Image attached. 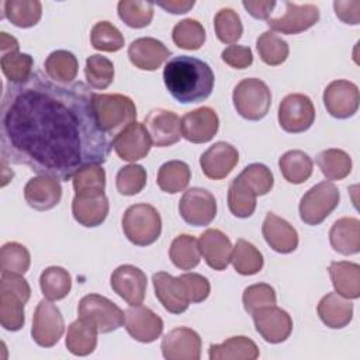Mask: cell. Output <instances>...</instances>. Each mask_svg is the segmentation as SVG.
Here are the masks:
<instances>
[{
	"label": "cell",
	"instance_id": "cell-1",
	"mask_svg": "<svg viewBox=\"0 0 360 360\" xmlns=\"http://www.w3.org/2000/svg\"><path fill=\"white\" fill-rule=\"evenodd\" d=\"M93 96L82 82L59 84L39 70L24 83H7L0 112L3 162L63 181L87 165H103L112 145L98 127Z\"/></svg>",
	"mask_w": 360,
	"mask_h": 360
},
{
	"label": "cell",
	"instance_id": "cell-2",
	"mask_svg": "<svg viewBox=\"0 0 360 360\" xmlns=\"http://www.w3.org/2000/svg\"><path fill=\"white\" fill-rule=\"evenodd\" d=\"M163 82L176 101L190 104L204 101L211 96L215 77L207 62L194 56L180 55L166 63Z\"/></svg>",
	"mask_w": 360,
	"mask_h": 360
},
{
	"label": "cell",
	"instance_id": "cell-3",
	"mask_svg": "<svg viewBox=\"0 0 360 360\" xmlns=\"http://www.w3.org/2000/svg\"><path fill=\"white\" fill-rule=\"evenodd\" d=\"M93 110L98 127L110 138L121 132L128 124L136 121V107L132 98L124 94H97L93 96Z\"/></svg>",
	"mask_w": 360,
	"mask_h": 360
},
{
	"label": "cell",
	"instance_id": "cell-4",
	"mask_svg": "<svg viewBox=\"0 0 360 360\" xmlns=\"http://www.w3.org/2000/svg\"><path fill=\"white\" fill-rule=\"evenodd\" d=\"M127 239L136 246L155 243L162 233V218L159 211L150 204H134L128 207L121 219Z\"/></svg>",
	"mask_w": 360,
	"mask_h": 360
},
{
	"label": "cell",
	"instance_id": "cell-5",
	"mask_svg": "<svg viewBox=\"0 0 360 360\" xmlns=\"http://www.w3.org/2000/svg\"><path fill=\"white\" fill-rule=\"evenodd\" d=\"M232 103L236 112L248 121L264 118L271 105V91L269 86L257 79H242L232 91Z\"/></svg>",
	"mask_w": 360,
	"mask_h": 360
},
{
	"label": "cell",
	"instance_id": "cell-6",
	"mask_svg": "<svg viewBox=\"0 0 360 360\" xmlns=\"http://www.w3.org/2000/svg\"><path fill=\"white\" fill-rule=\"evenodd\" d=\"M340 193L332 181H321L312 186L300 200L298 211L304 224L315 226L322 224L339 205Z\"/></svg>",
	"mask_w": 360,
	"mask_h": 360
},
{
	"label": "cell",
	"instance_id": "cell-7",
	"mask_svg": "<svg viewBox=\"0 0 360 360\" xmlns=\"http://www.w3.org/2000/svg\"><path fill=\"white\" fill-rule=\"evenodd\" d=\"M79 318L91 322L98 333H110L120 329L125 322V312L100 294H87L79 301Z\"/></svg>",
	"mask_w": 360,
	"mask_h": 360
},
{
	"label": "cell",
	"instance_id": "cell-8",
	"mask_svg": "<svg viewBox=\"0 0 360 360\" xmlns=\"http://www.w3.org/2000/svg\"><path fill=\"white\" fill-rule=\"evenodd\" d=\"M278 124L290 134L309 129L315 121V107L311 98L302 93L287 94L278 105Z\"/></svg>",
	"mask_w": 360,
	"mask_h": 360
},
{
	"label": "cell",
	"instance_id": "cell-9",
	"mask_svg": "<svg viewBox=\"0 0 360 360\" xmlns=\"http://www.w3.org/2000/svg\"><path fill=\"white\" fill-rule=\"evenodd\" d=\"M65 332V322L59 308L52 301L44 298L38 302L34 316L31 336L41 347L55 346Z\"/></svg>",
	"mask_w": 360,
	"mask_h": 360
},
{
	"label": "cell",
	"instance_id": "cell-10",
	"mask_svg": "<svg viewBox=\"0 0 360 360\" xmlns=\"http://www.w3.org/2000/svg\"><path fill=\"white\" fill-rule=\"evenodd\" d=\"M179 214L191 226L210 225L217 215V200L207 188L191 187L179 201Z\"/></svg>",
	"mask_w": 360,
	"mask_h": 360
},
{
	"label": "cell",
	"instance_id": "cell-11",
	"mask_svg": "<svg viewBox=\"0 0 360 360\" xmlns=\"http://www.w3.org/2000/svg\"><path fill=\"white\" fill-rule=\"evenodd\" d=\"M323 105L326 111L338 120L353 117L359 110L360 93L359 87L345 79L330 82L323 90Z\"/></svg>",
	"mask_w": 360,
	"mask_h": 360
},
{
	"label": "cell",
	"instance_id": "cell-12",
	"mask_svg": "<svg viewBox=\"0 0 360 360\" xmlns=\"http://www.w3.org/2000/svg\"><path fill=\"white\" fill-rule=\"evenodd\" d=\"M256 332L267 343H281L292 332V319L287 311L280 307L269 305L252 312Z\"/></svg>",
	"mask_w": 360,
	"mask_h": 360
},
{
	"label": "cell",
	"instance_id": "cell-13",
	"mask_svg": "<svg viewBox=\"0 0 360 360\" xmlns=\"http://www.w3.org/2000/svg\"><path fill=\"white\" fill-rule=\"evenodd\" d=\"M284 6L285 11L283 15L267 20V25L276 32L285 35L300 34L314 27L319 21V8L315 4H297L285 1Z\"/></svg>",
	"mask_w": 360,
	"mask_h": 360
},
{
	"label": "cell",
	"instance_id": "cell-14",
	"mask_svg": "<svg viewBox=\"0 0 360 360\" xmlns=\"http://www.w3.org/2000/svg\"><path fill=\"white\" fill-rule=\"evenodd\" d=\"M111 145L120 159L136 162L149 153L152 139L143 122L134 121L112 138Z\"/></svg>",
	"mask_w": 360,
	"mask_h": 360
},
{
	"label": "cell",
	"instance_id": "cell-15",
	"mask_svg": "<svg viewBox=\"0 0 360 360\" xmlns=\"http://www.w3.org/2000/svg\"><path fill=\"white\" fill-rule=\"evenodd\" d=\"M166 360H198L201 357V338L187 326L169 330L160 343Z\"/></svg>",
	"mask_w": 360,
	"mask_h": 360
},
{
	"label": "cell",
	"instance_id": "cell-16",
	"mask_svg": "<svg viewBox=\"0 0 360 360\" xmlns=\"http://www.w3.org/2000/svg\"><path fill=\"white\" fill-rule=\"evenodd\" d=\"M111 288L128 305H139L145 300L148 278L146 274L136 266L121 264L110 278Z\"/></svg>",
	"mask_w": 360,
	"mask_h": 360
},
{
	"label": "cell",
	"instance_id": "cell-17",
	"mask_svg": "<svg viewBox=\"0 0 360 360\" xmlns=\"http://www.w3.org/2000/svg\"><path fill=\"white\" fill-rule=\"evenodd\" d=\"M125 329L128 335L141 342L152 343L160 338L163 332V319L150 308L143 305H129L125 311Z\"/></svg>",
	"mask_w": 360,
	"mask_h": 360
},
{
	"label": "cell",
	"instance_id": "cell-18",
	"mask_svg": "<svg viewBox=\"0 0 360 360\" xmlns=\"http://www.w3.org/2000/svg\"><path fill=\"white\" fill-rule=\"evenodd\" d=\"M149 132L152 145L166 148L177 143L181 138L180 118L176 112L165 108H153L148 112L143 121Z\"/></svg>",
	"mask_w": 360,
	"mask_h": 360
},
{
	"label": "cell",
	"instance_id": "cell-19",
	"mask_svg": "<svg viewBox=\"0 0 360 360\" xmlns=\"http://www.w3.org/2000/svg\"><path fill=\"white\" fill-rule=\"evenodd\" d=\"M180 128L181 136L188 142L205 143L217 135L219 118L211 107H200L181 117Z\"/></svg>",
	"mask_w": 360,
	"mask_h": 360
},
{
	"label": "cell",
	"instance_id": "cell-20",
	"mask_svg": "<svg viewBox=\"0 0 360 360\" xmlns=\"http://www.w3.org/2000/svg\"><path fill=\"white\" fill-rule=\"evenodd\" d=\"M239 162L238 149L224 141L211 145L201 156L200 166L205 177L211 180L225 179Z\"/></svg>",
	"mask_w": 360,
	"mask_h": 360
},
{
	"label": "cell",
	"instance_id": "cell-21",
	"mask_svg": "<svg viewBox=\"0 0 360 360\" xmlns=\"http://www.w3.org/2000/svg\"><path fill=\"white\" fill-rule=\"evenodd\" d=\"M60 198V181L49 174H38L31 177L24 187L25 202L37 211H48L56 207Z\"/></svg>",
	"mask_w": 360,
	"mask_h": 360
},
{
	"label": "cell",
	"instance_id": "cell-22",
	"mask_svg": "<svg viewBox=\"0 0 360 360\" xmlns=\"http://www.w3.org/2000/svg\"><path fill=\"white\" fill-rule=\"evenodd\" d=\"M172 55L169 48L159 39L142 37L134 39L128 46V58L131 63L141 70H156Z\"/></svg>",
	"mask_w": 360,
	"mask_h": 360
},
{
	"label": "cell",
	"instance_id": "cell-23",
	"mask_svg": "<svg viewBox=\"0 0 360 360\" xmlns=\"http://www.w3.org/2000/svg\"><path fill=\"white\" fill-rule=\"evenodd\" d=\"M155 295L170 314H183L188 309L190 300L179 277L166 271H158L152 276Z\"/></svg>",
	"mask_w": 360,
	"mask_h": 360
},
{
	"label": "cell",
	"instance_id": "cell-24",
	"mask_svg": "<svg viewBox=\"0 0 360 360\" xmlns=\"http://www.w3.org/2000/svg\"><path fill=\"white\" fill-rule=\"evenodd\" d=\"M262 233L266 243L277 253H291L298 246V233L295 228L274 212H267L262 225Z\"/></svg>",
	"mask_w": 360,
	"mask_h": 360
},
{
	"label": "cell",
	"instance_id": "cell-25",
	"mask_svg": "<svg viewBox=\"0 0 360 360\" xmlns=\"http://www.w3.org/2000/svg\"><path fill=\"white\" fill-rule=\"evenodd\" d=\"M198 248L205 263L217 271L225 270L231 263L233 246L231 239L219 229L210 228L202 232L198 238Z\"/></svg>",
	"mask_w": 360,
	"mask_h": 360
},
{
	"label": "cell",
	"instance_id": "cell-26",
	"mask_svg": "<svg viewBox=\"0 0 360 360\" xmlns=\"http://www.w3.org/2000/svg\"><path fill=\"white\" fill-rule=\"evenodd\" d=\"M110 204L104 193L75 194L72 200L73 218L86 228L101 225L108 215Z\"/></svg>",
	"mask_w": 360,
	"mask_h": 360
},
{
	"label": "cell",
	"instance_id": "cell-27",
	"mask_svg": "<svg viewBox=\"0 0 360 360\" xmlns=\"http://www.w3.org/2000/svg\"><path fill=\"white\" fill-rule=\"evenodd\" d=\"M329 242L335 252L350 256L360 252V221L354 217H343L333 222L329 231Z\"/></svg>",
	"mask_w": 360,
	"mask_h": 360
},
{
	"label": "cell",
	"instance_id": "cell-28",
	"mask_svg": "<svg viewBox=\"0 0 360 360\" xmlns=\"http://www.w3.org/2000/svg\"><path fill=\"white\" fill-rule=\"evenodd\" d=\"M316 311L319 319L330 329H342L353 318V304L336 291L323 295L318 302Z\"/></svg>",
	"mask_w": 360,
	"mask_h": 360
},
{
	"label": "cell",
	"instance_id": "cell-29",
	"mask_svg": "<svg viewBox=\"0 0 360 360\" xmlns=\"http://www.w3.org/2000/svg\"><path fill=\"white\" fill-rule=\"evenodd\" d=\"M335 291L347 298L357 300L360 297V266L353 262H332L328 267Z\"/></svg>",
	"mask_w": 360,
	"mask_h": 360
},
{
	"label": "cell",
	"instance_id": "cell-30",
	"mask_svg": "<svg viewBox=\"0 0 360 360\" xmlns=\"http://www.w3.org/2000/svg\"><path fill=\"white\" fill-rule=\"evenodd\" d=\"M210 360H255L259 357L257 345L248 336H232L208 349Z\"/></svg>",
	"mask_w": 360,
	"mask_h": 360
},
{
	"label": "cell",
	"instance_id": "cell-31",
	"mask_svg": "<svg viewBox=\"0 0 360 360\" xmlns=\"http://www.w3.org/2000/svg\"><path fill=\"white\" fill-rule=\"evenodd\" d=\"M97 328L87 319L77 318L68 326L66 349L75 356H89L97 346Z\"/></svg>",
	"mask_w": 360,
	"mask_h": 360
},
{
	"label": "cell",
	"instance_id": "cell-32",
	"mask_svg": "<svg viewBox=\"0 0 360 360\" xmlns=\"http://www.w3.org/2000/svg\"><path fill=\"white\" fill-rule=\"evenodd\" d=\"M45 75L55 83L72 84L79 72V62L75 53L66 49H56L51 52L45 62Z\"/></svg>",
	"mask_w": 360,
	"mask_h": 360
},
{
	"label": "cell",
	"instance_id": "cell-33",
	"mask_svg": "<svg viewBox=\"0 0 360 360\" xmlns=\"http://www.w3.org/2000/svg\"><path fill=\"white\" fill-rule=\"evenodd\" d=\"M278 167L283 177L291 184L305 183L314 170V162L308 153L300 149L287 150L278 159Z\"/></svg>",
	"mask_w": 360,
	"mask_h": 360
},
{
	"label": "cell",
	"instance_id": "cell-34",
	"mask_svg": "<svg viewBox=\"0 0 360 360\" xmlns=\"http://www.w3.org/2000/svg\"><path fill=\"white\" fill-rule=\"evenodd\" d=\"M190 179L191 170L186 162L169 160L159 167L156 183L162 191L167 194H176L186 190Z\"/></svg>",
	"mask_w": 360,
	"mask_h": 360
},
{
	"label": "cell",
	"instance_id": "cell-35",
	"mask_svg": "<svg viewBox=\"0 0 360 360\" xmlns=\"http://www.w3.org/2000/svg\"><path fill=\"white\" fill-rule=\"evenodd\" d=\"M3 8L4 17L18 28L37 25L42 15V4L38 0H6Z\"/></svg>",
	"mask_w": 360,
	"mask_h": 360
},
{
	"label": "cell",
	"instance_id": "cell-36",
	"mask_svg": "<svg viewBox=\"0 0 360 360\" xmlns=\"http://www.w3.org/2000/svg\"><path fill=\"white\" fill-rule=\"evenodd\" d=\"M169 257L172 263L180 270H191L197 267L201 259L198 239L188 233L176 236L170 243Z\"/></svg>",
	"mask_w": 360,
	"mask_h": 360
},
{
	"label": "cell",
	"instance_id": "cell-37",
	"mask_svg": "<svg viewBox=\"0 0 360 360\" xmlns=\"http://www.w3.org/2000/svg\"><path fill=\"white\" fill-rule=\"evenodd\" d=\"M231 263L236 273L242 276H253L263 269L264 259L262 252L246 239H238L232 248Z\"/></svg>",
	"mask_w": 360,
	"mask_h": 360
},
{
	"label": "cell",
	"instance_id": "cell-38",
	"mask_svg": "<svg viewBox=\"0 0 360 360\" xmlns=\"http://www.w3.org/2000/svg\"><path fill=\"white\" fill-rule=\"evenodd\" d=\"M39 287L46 300L59 301L70 292L72 276L60 266H49L39 276Z\"/></svg>",
	"mask_w": 360,
	"mask_h": 360
},
{
	"label": "cell",
	"instance_id": "cell-39",
	"mask_svg": "<svg viewBox=\"0 0 360 360\" xmlns=\"http://www.w3.org/2000/svg\"><path fill=\"white\" fill-rule=\"evenodd\" d=\"M255 191L236 176L228 188V208L236 218H249L256 210Z\"/></svg>",
	"mask_w": 360,
	"mask_h": 360
},
{
	"label": "cell",
	"instance_id": "cell-40",
	"mask_svg": "<svg viewBox=\"0 0 360 360\" xmlns=\"http://www.w3.org/2000/svg\"><path fill=\"white\" fill-rule=\"evenodd\" d=\"M316 165L328 180H342L352 172V158L342 149L330 148L318 153Z\"/></svg>",
	"mask_w": 360,
	"mask_h": 360
},
{
	"label": "cell",
	"instance_id": "cell-41",
	"mask_svg": "<svg viewBox=\"0 0 360 360\" xmlns=\"http://www.w3.org/2000/svg\"><path fill=\"white\" fill-rule=\"evenodd\" d=\"M0 66L7 82L11 84L24 83L34 73L32 56L30 53H22L20 51H10L1 53Z\"/></svg>",
	"mask_w": 360,
	"mask_h": 360
},
{
	"label": "cell",
	"instance_id": "cell-42",
	"mask_svg": "<svg viewBox=\"0 0 360 360\" xmlns=\"http://www.w3.org/2000/svg\"><path fill=\"white\" fill-rule=\"evenodd\" d=\"M27 302L17 294L0 288V323L6 330L15 332L24 326V305Z\"/></svg>",
	"mask_w": 360,
	"mask_h": 360
},
{
	"label": "cell",
	"instance_id": "cell-43",
	"mask_svg": "<svg viewBox=\"0 0 360 360\" xmlns=\"http://www.w3.org/2000/svg\"><path fill=\"white\" fill-rule=\"evenodd\" d=\"M256 49L262 62L269 66H278L284 63L290 53L288 44L273 31H264L259 35L256 39Z\"/></svg>",
	"mask_w": 360,
	"mask_h": 360
},
{
	"label": "cell",
	"instance_id": "cell-44",
	"mask_svg": "<svg viewBox=\"0 0 360 360\" xmlns=\"http://www.w3.org/2000/svg\"><path fill=\"white\" fill-rule=\"evenodd\" d=\"M172 39L181 49L197 51L205 42V28L194 18H184L173 27Z\"/></svg>",
	"mask_w": 360,
	"mask_h": 360
},
{
	"label": "cell",
	"instance_id": "cell-45",
	"mask_svg": "<svg viewBox=\"0 0 360 360\" xmlns=\"http://www.w3.org/2000/svg\"><path fill=\"white\" fill-rule=\"evenodd\" d=\"M84 76L89 87L96 90H104L114 80V63L103 55H90L86 59Z\"/></svg>",
	"mask_w": 360,
	"mask_h": 360
},
{
	"label": "cell",
	"instance_id": "cell-46",
	"mask_svg": "<svg viewBox=\"0 0 360 360\" xmlns=\"http://www.w3.org/2000/svg\"><path fill=\"white\" fill-rule=\"evenodd\" d=\"M118 17L131 28L148 27L153 18V3L139 0H121L117 4Z\"/></svg>",
	"mask_w": 360,
	"mask_h": 360
},
{
	"label": "cell",
	"instance_id": "cell-47",
	"mask_svg": "<svg viewBox=\"0 0 360 360\" xmlns=\"http://www.w3.org/2000/svg\"><path fill=\"white\" fill-rule=\"evenodd\" d=\"M215 35L222 44H236L243 34V25L239 14L232 8H221L214 17Z\"/></svg>",
	"mask_w": 360,
	"mask_h": 360
},
{
	"label": "cell",
	"instance_id": "cell-48",
	"mask_svg": "<svg viewBox=\"0 0 360 360\" xmlns=\"http://www.w3.org/2000/svg\"><path fill=\"white\" fill-rule=\"evenodd\" d=\"M72 184L75 194L104 193L105 172L101 165H87L73 174Z\"/></svg>",
	"mask_w": 360,
	"mask_h": 360
},
{
	"label": "cell",
	"instance_id": "cell-49",
	"mask_svg": "<svg viewBox=\"0 0 360 360\" xmlns=\"http://www.w3.org/2000/svg\"><path fill=\"white\" fill-rule=\"evenodd\" d=\"M31 264V255L28 249L18 242H6L0 250L1 273L25 274Z\"/></svg>",
	"mask_w": 360,
	"mask_h": 360
},
{
	"label": "cell",
	"instance_id": "cell-50",
	"mask_svg": "<svg viewBox=\"0 0 360 360\" xmlns=\"http://www.w3.org/2000/svg\"><path fill=\"white\" fill-rule=\"evenodd\" d=\"M91 46L103 52H117L124 46V35L110 21H98L90 32Z\"/></svg>",
	"mask_w": 360,
	"mask_h": 360
},
{
	"label": "cell",
	"instance_id": "cell-51",
	"mask_svg": "<svg viewBox=\"0 0 360 360\" xmlns=\"http://www.w3.org/2000/svg\"><path fill=\"white\" fill-rule=\"evenodd\" d=\"M146 186V170L141 165H127L115 176L117 191L122 195H135Z\"/></svg>",
	"mask_w": 360,
	"mask_h": 360
},
{
	"label": "cell",
	"instance_id": "cell-52",
	"mask_svg": "<svg viewBox=\"0 0 360 360\" xmlns=\"http://www.w3.org/2000/svg\"><path fill=\"white\" fill-rule=\"evenodd\" d=\"M256 195L267 194L274 184L271 170L263 163H250L238 174Z\"/></svg>",
	"mask_w": 360,
	"mask_h": 360
},
{
	"label": "cell",
	"instance_id": "cell-53",
	"mask_svg": "<svg viewBox=\"0 0 360 360\" xmlns=\"http://www.w3.org/2000/svg\"><path fill=\"white\" fill-rule=\"evenodd\" d=\"M276 291L270 284L257 283L245 288L242 294V302L246 312L252 314L260 308L276 305Z\"/></svg>",
	"mask_w": 360,
	"mask_h": 360
},
{
	"label": "cell",
	"instance_id": "cell-54",
	"mask_svg": "<svg viewBox=\"0 0 360 360\" xmlns=\"http://www.w3.org/2000/svg\"><path fill=\"white\" fill-rule=\"evenodd\" d=\"M177 277L180 278L190 302L197 304V302H202L204 300L208 298L211 285H210V281L207 277H204L198 273H184Z\"/></svg>",
	"mask_w": 360,
	"mask_h": 360
},
{
	"label": "cell",
	"instance_id": "cell-55",
	"mask_svg": "<svg viewBox=\"0 0 360 360\" xmlns=\"http://www.w3.org/2000/svg\"><path fill=\"white\" fill-rule=\"evenodd\" d=\"M221 59L233 69H246L253 63V53L249 46L229 45L221 52Z\"/></svg>",
	"mask_w": 360,
	"mask_h": 360
},
{
	"label": "cell",
	"instance_id": "cell-56",
	"mask_svg": "<svg viewBox=\"0 0 360 360\" xmlns=\"http://www.w3.org/2000/svg\"><path fill=\"white\" fill-rule=\"evenodd\" d=\"M333 10L339 20H342L345 24L357 25L360 22V1L352 0V1H342L336 0L333 1Z\"/></svg>",
	"mask_w": 360,
	"mask_h": 360
},
{
	"label": "cell",
	"instance_id": "cell-57",
	"mask_svg": "<svg viewBox=\"0 0 360 360\" xmlns=\"http://www.w3.org/2000/svg\"><path fill=\"white\" fill-rule=\"evenodd\" d=\"M242 6L245 10L256 20H269L270 13L276 7V1H257V0H243Z\"/></svg>",
	"mask_w": 360,
	"mask_h": 360
},
{
	"label": "cell",
	"instance_id": "cell-58",
	"mask_svg": "<svg viewBox=\"0 0 360 360\" xmlns=\"http://www.w3.org/2000/svg\"><path fill=\"white\" fill-rule=\"evenodd\" d=\"M159 7L166 10L172 14H184L190 11L194 6V0H169V1H159Z\"/></svg>",
	"mask_w": 360,
	"mask_h": 360
},
{
	"label": "cell",
	"instance_id": "cell-59",
	"mask_svg": "<svg viewBox=\"0 0 360 360\" xmlns=\"http://www.w3.org/2000/svg\"><path fill=\"white\" fill-rule=\"evenodd\" d=\"M18 49H20L18 41L13 35H8L4 31L0 32V51H1V53L10 52V51H18Z\"/></svg>",
	"mask_w": 360,
	"mask_h": 360
}]
</instances>
